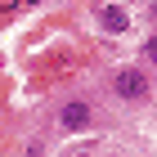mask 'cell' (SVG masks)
Wrapping results in <instances>:
<instances>
[{
    "mask_svg": "<svg viewBox=\"0 0 157 157\" xmlns=\"http://www.w3.org/2000/svg\"><path fill=\"white\" fill-rule=\"evenodd\" d=\"M112 94L121 103H144L148 99V67H135V63L117 67L112 72Z\"/></svg>",
    "mask_w": 157,
    "mask_h": 157,
    "instance_id": "obj_1",
    "label": "cell"
},
{
    "mask_svg": "<svg viewBox=\"0 0 157 157\" xmlns=\"http://www.w3.org/2000/svg\"><path fill=\"white\" fill-rule=\"evenodd\" d=\"M99 27H103L108 36H126V32H130V13L121 9V5H103V9H99Z\"/></svg>",
    "mask_w": 157,
    "mask_h": 157,
    "instance_id": "obj_3",
    "label": "cell"
},
{
    "mask_svg": "<svg viewBox=\"0 0 157 157\" xmlns=\"http://www.w3.org/2000/svg\"><path fill=\"white\" fill-rule=\"evenodd\" d=\"M90 121H94L90 99H67V103L59 108V126L63 130H90Z\"/></svg>",
    "mask_w": 157,
    "mask_h": 157,
    "instance_id": "obj_2",
    "label": "cell"
},
{
    "mask_svg": "<svg viewBox=\"0 0 157 157\" xmlns=\"http://www.w3.org/2000/svg\"><path fill=\"white\" fill-rule=\"evenodd\" d=\"M144 63H148V67H157V32L144 40Z\"/></svg>",
    "mask_w": 157,
    "mask_h": 157,
    "instance_id": "obj_4",
    "label": "cell"
},
{
    "mask_svg": "<svg viewBox=\"0 0 157 157\" xmlns=\"http://www.w3.org/2000/svg\"><path fill=\"white\" fill-rule=\"evenodd\" d=\"M153 18H157V0H153Z\"/></svg>",
    "mask_w": 157,
    "mask_h": 157,
    "instance_id": "obj_5",
    "label": "cell"
}]
</instances>
